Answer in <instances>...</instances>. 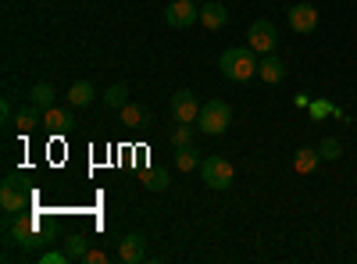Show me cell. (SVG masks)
Instances as JSON below:
<instances>
[{
  "label": "cell",
  "mask_w": 357,
  "mask_h": 264,
  "mask_svg": "<svg viewBox=\"0 0 357 264\" xmlns=\"http://www.w3.org/2000/svg\"><path fill=\"white\" fill-rule=\"evenodd\" d=\"M257 50L247 43V47H229V50H222V61H218V68H222V75L229 79V82H247L250 75H257V57H254Z\"/></svg>",
  "instance_id": "obj_1"
},
{
  "label": "cell",
  "mask_w": 357,
  "mask_h": 264,
  "mask_svg": "<svg viewBox=\"0 0 357 264\" xmlns=\"http://www.w3.org/2000/svg\"><path fill=\"white\" fill-rule=\"evenodd\" d=\"M8 240L15 247H22V254H29V250H36V247L47 243L43 225H40L36 215H15V218H8Z\"/></svg>",
  "instance_id": "obj_2"
},
{
  "label": "cell",
  "mask_w": 357,
  "mask_h": 264,
  "mask_svg": "<svg viewBox=\"0 0 357 264\" xmlns=\"http://www.w3.org/2000/svg\"><path fill=\"white\" fill-rule=\"evenodd\" d=\"M232 125V107L225 100H207L200 107V118H197V129L204 136H222L225 129Z\"/></svg>",
  "instance_id": "obj_3"
},
{
  "label": "cell",
  "mask_w": 357,
  "mask_h": 264,
  "mask_svg": "<svg viewBox=\"0 0 357 264\" xmlns=\"http://www.w3.org/2000/svg\"><path fill=\"white\" fill-rule=\"evenodd\" d=\"M197 171H200V179H204L207 189H229V186L236 183V168H232V161H225V157H218V154L204 157Z\"/></svg>",
  "instance_id": "obj_4"
},
{
  "label": "cell",
  "mask_w": 357,
  "mask_h": 264,
  "mask_svg": "<svg viewBox=\"0 0 357 264\" xmlns=\"http://www.w3.org/2000/svg\"><path fill=\"white\" fill-rule=\"evenodd\" d=\"M29 200H33V193H29V189L22 186L18 175H8V179L0 183V208H4V215H8V218L22 215V211L29 208Z\"/></svg>",
  "instance_id": "obj_5"
},
{
  "label": "cell",
  "mask_w": 357,
  "mask_h": 264,
  "mask_svg": "<svg viewBox=\"0 0 357 264\" xmlns=\"http://www.w3.org/2000/svg\"><path fill=\"white\" fill-rule=\"evenodd\" d=\"M200 100H197V93L193 90H175L172 93V100H168V111H172V118L178 122V125H193L197 118H200Z\"/></svg>",
  "instance_id": "obj_6"
},
{
  "label": "cell",
  "mask_w": 357,
  "mask_h": 264,
  "mask_svg": "<svg viewBox=\"0 0 357 264\" xmlns=\"http://www.w3.org/2000/svg\"><path fill=\"white\" fill-rule=\"evenodd\" d=\"M247 40H250V47H254L257 54H272L275 43H279V33H275V25L268 22V18H257V22H250V29H247Z\"/></svg>",
  "instance_id": "obj_7"
},
{
  "label": "cell",
  "mask_w": 357,
  "mask_h": 264,
  "mask_svg": "<svg viewBox=\"0 0 357 264\" xmlns=\"http://www.w3.org/2000/svg\"><path fill=\"white\" fill-rule=\"evenodd\" d=\"M193 22H200L197 0H172V4L165 8V25H172V29H186Z\"/></svg>",
  "instance_id": "obj_8"
},
{
  "label": "cell",
  "mask_w": 357,
  "mask_h": 264,
  "mask_svg": "<svg viewBox=\"0 0 357 264\" xmlns=\"http://www.w3.org/2000/svg\"><path fill=\"white\" fill-rule=\"evenodd\" d=\"M286 22L293 25V33H314L318 29V8L314 4H293L289 11H286Z\"/></svg>",
  "instance_id": "obj_9"
},
{
  "label": "cell",
  "mask_w": 357,
  "mask_h": 264,
  "mask_svg": "<svg viewBox=\"0 0 357 264\" xmlns=\"http://www.w3.org/2000/svg\"><path fill=\"white\" fill-rule=\"evenodd\" d=\"M146 257V240L139 236V232H129V236L118 240V261L126 264H139Z\"/></svg>",
  "instance_id": "obj_10"
},
{
  "label": "cell",
  "mask_w": 357,
  "mask_h": 264,
  "mask_svg": "<svg viewBox=\"0 0 357 264\" xmlns=\"http://www.w3.org/2000/svg\"><path fill=\"white\" fill-rule=\"evenodd\" d=\"M72 125H75L72 107H47V111H43V129L65 136V132H72Z\"/></svg>",
  "instance_id": "obj_11"
},
{
  "label": "cell",
  "mask_w": 357,
  "mask_h": 264,
  "mask_svg": "<svg viewBox=\"0 0 357 264\" xmlns=\"http://www.w3.org/2000/svg\"><path fill=\"white\" fill-rule=\"evenodd\" d=\"M118 118H122L126 129H151L154 125V114L146 107H139V104H126L122 111H118Z\"/></svg>",
  "instance_id": "obj_12"
},
{
  "label": "cell",
  "mask_w": 357,
  "mask_h": 264,
  "mask_svg": "<svg viewBox=\"0 0 357 264\" xmlns=\"http://www.w3.org/2000/svg\"><path fill=\"white\" fill-rule=\"evenodd\" d=\"M15 125H18V132H36L43 125V107H36L33 100H29L25 107L15 111Z\"/></svg>",
  "instance_id": "obj_13"
},
{
  "label": "cell",
  "mask_w": 357,
  "mask_h": 264,
  "mask_svg": "<svg viewBox=\"0 0 357 264\" xmlns=\"http://www.w3.org/2000/svg\"><path fill=\"white\" fill-rule=\"evenodd\" d=\"M225 22H229V11L222 4H215V0H204V4H200V25L215 33V29H222Z\"/></svg>",
  "instance_id": "obj_14"
},
{
  "label": "cell",
  "mask_w": 357,
  "mask_h": 264,
  "mask_svg": "<svg viewBox=\"0 0 357 264\" xmlns=\"http://www.w3.org/2000/svg\"><path fill=\"white\" fill-rule=\"evenodd\" d=\"M93 97H97V90H93V82H89V79H79V82L68 86V104L72 107H89Z\"/></svg>",
  "instance_id": "obj_15"
},
{
  "label": "cell",
  "mask_w": 357,
  "mask_h": 264,
  "mask_svg": "<svg viewBox=\"0 0 357 264\" xmlns=\"http://www.w3.org/2000/svg\"><path fill=\"white\" fill-rule=\"evenodd\" d=\"M139 183H143V189H151V193H165L172 186L168 171H161V168H143L139 171Z\"/></svg>",
  "instance_id": "obj_16"
},
{
  "label": "cell",
  "mask_w": 357,
  "mask_h": 264,
  "mask_svg": "<svg viewBox=\"0 0 357 264\" xmlns=\"http://www.w3.org/2000/svg\"><path fill=\"white\" fill-rule=\"evenodd\" d=\"M257 75H261L264 82H272V86H275V82H282V79H286V65L279 61V57L264 54V61L257 65Z\"/></svg>",
  "instance_id": "obj_17"
},
{
  "label": "cell",
  "mask_w": 357,
  "mask_h": 264,
  "mask_svg": "<svg viewBox=\"0 0 357 264\" xmlns=\"http://www.w3.org/2000/svg\"><path fill=\"white\" fill-rule=\"evenodd\" d=\"M200 161H204V157H200L197 146H178V150H175V168L186 171V175H190L193 168H200Z\"/></svg>",
  "instance_id": "obj_18"
},
{
  "label": "cell",
  "mask_w": 357,
  "mask_h": 264,
  "mask_svg": "<svg viewBox=\"0 0 357 264\" xmlns=\"http://www.w3.org/2000/svg\"><path fill=\"white\" fill-rule=\"evenodd\" d=\"M54 97H57V93H54V82H36L33 90H29V100H33L36 107H43V111L54 107Z\"/></svg>",
  "instance_id": "obj_19"
},
{
  "label": "cell",
  "mask_w": 357,
  "mask_h": 264,
  "mask_svg": "<svg viewBox=\"0 0 357 264\" xmlns=\"http://www.w3.org/2000/svg\"><path fill=\"white\" fill-rule=\"evenodd\" d=\"M129 104V86L126 82H114L111 90L104 93V107H111V111H122Z\"/></svg>",
  "instance_id": "obj_20"
},
{
  "label": "cell",
  "mask_w": 357,
  "mask_h": 264,
  "mask_svg": "<svg viewBox=\"0 0 357 264\" xmlns=\"http://www.w3.org/2000/svg\"><path fill=\"white\" fill-rule=\"evenodd\" d=\"M318 164H321V154L318 150H296V157H293V168L301 171V175L318 171Z\"/></svg>",
  "instance_id": "obj_21"
},
{
  "label": "cell",
  "mask_w": 357,
  "mask_h": 264,
  "mask_svg": "<svg viewBox=\"0 0 357 264\" xmlns=\"http://www.w3.org/2000/svg\"><path fill=\"white\" fill-rule=\"evenodd\" d=\"M86 250H89V240L82 236V232H72V236L65 240V254H68V261H82Z\"/></svg>",
  "instance_id": "obj_22"
},
{
  "label": "cell",
  "mask_w": 357,
  "mask_h": 264,
  "mask_svg": "<svg viewBox=\"0 0 357 264\" xmlns=\"http://www.w3.org/2000/svg\"><path fill=\"white\" fill-rule=\"evenodd\" d=\"M318 154H321V161H340V157H343V143L329 136V139H321Z\"/></svg>",
  "instance_id": "obj_23"
},
{
  "label": "cell",
  "mask_w": 357,
  "mask_h": 264,
  "mask_svg": "<svg viewBox=\"0 0 357 264\" xmlns=\"http://www.w3.org/2000/svg\"><path fill=\"white\" fill-rule=\"evenodd\" d=\"M190 139H193V125H175L172 136H168V143L175 146V150L178 146H190Z\"/></svg>",
  "instance_id": "obj_24"
},
{
  "label": "cell",
  "mask_w": 357,
  "mask_h": 264,
  "mask_svg": "<svg viewBox=\"0 0 357 264\" xmlns=\"http://www.w3.org/2000/svg\"><path fill=\"white\" fill-rule=\"evenodd\" d=\"M307 107H311V118H325V114H336V118H340V111L333 104H325V100H311Z\"/></svg>",
  "instance_id": "obj_25"
},
{
  "label": "cell",
  "mask_w": 357,
  "mask_h": 264,
  "mask_svg": "<svg viewBox=\"0 0 357 264\" xmlns=\"http://www.w3.org/2000/svg\"><path fill=\"white\" fill-rule=\"evenodd\" d=\"M82 264H107V250L89 247V250H86V257H82Z\"/></svg>",
  "instance_id": "obj_26"
},
{
  "label": "cell",
  "mask_w": 357,
  "mask_h": 264,
  "mask_svg": "<svg viewBox=\"0 0 357 264\" xmlns=\"http://www.w3.org/2000/svg\"><path fill=\"white\" fill-rule=\"evenodd\" d=\"M40 261H43V264H72L65 250H47V254H43Z\"/></svg>",
  "instance_id": "obj_27"
},
{
  "label": "cell",
  "mask_w": 357,
  "mask_h": 264,
  "mask_svg": "<svg viewBox=\"0 0 357 264\" xmlns=\"http://www.w3.org/2000/svg\"><path fill=\"white\" fill-rule=\"evenodd\" d=\"M0 118H4V122H15V107H11V100H0Z\"/></svg>",
  "instance_id": "obj_28"
}]
</instances>
